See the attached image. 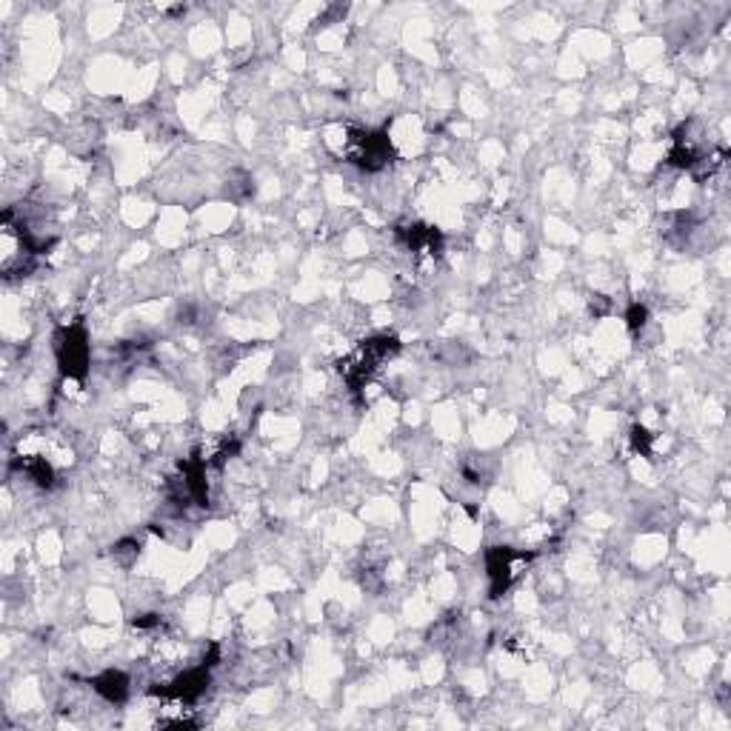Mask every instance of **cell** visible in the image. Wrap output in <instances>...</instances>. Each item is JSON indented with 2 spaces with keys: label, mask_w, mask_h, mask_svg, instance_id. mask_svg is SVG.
Segmentation results:
<instances>
[{
  "label": "cell",
  "mask_w": 731,
  "mask_h": 731,
  "mask_svg": "<svg viewBox=\"0 0 731 731\" xmlns=\"http://www.w3.org/2000/svg\"><path fill=\"white\" fill-rule=\"evenodd\" d=\"M58 360L66 377L86 375V366H89V343H86V332L80 326L63 329L58 343Z\"/></svg>",
  "instance_id": "cell-1"
},
{
  "label": "cell",
  "mask_w": 731,
  "mask_h": 731,
  "mask_svg": "<svg viewBox=\"0 0 731 731\" xmlns=\"http://www.w3.org/2000/svg\"><path fill=\"white\" fill-rule=\"evenodd\" d=\"M646 323H649V312H646V306L634 303L632 309H629V329H632V332H640Z\"/></svg>",
  "instance_id": "cell-5"
},
{
  "label": "cell",
  "mask_w": 731,
  "mask_h": 731,
  "mask_svg": "<svg viewBox=\"0 0 731 731\" xmlns=\"http://www.w3.org/2000/svg\"><path fill=\"white\" fill-rule=\"evenodd\" d=\"M346 155L352 163L375 172L380 166H386V160L392 155V146H389V138L386 135H369V132H360V135H352L349 138V149Z\"/></svg>",
  "instance_id": "cell-2"
},
{
  "label": "cell",
  "mask_w": 731,
  "mask_h": 731,
  "mask_svg": "<svg viewBox=\"0 0 731 731\" xmlns=\"http://www.w3.org/2000/svg\"><path fill=\"white\" fill-rule=\"evenodd\" d=\"M92 689H95L100 697H106L109 703H123L126 694H129V680H126V674L106 672L92 680Z\"/></svg>",
  "instance_id": "cell-4"
},
{
  "label": "cell",
  "mask_w": 731,
  "mask_h": 731,
  "mask_svg": "<svg viewBox=\"0 0 731 731\" xmlns=\"http://www.w3.org/2000/svg\"><path fill=\"white\" fill-rule=\"evenodd\" d=\"M529 557H532V554H520L514 552V549H506V546L489 552V577H492L494 597L509 589V583H512L514 577H517V572L529 563Z\"/></svg>",
  "instance_id": "cell-3"
}]
</instances>
